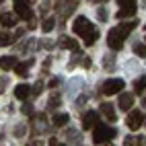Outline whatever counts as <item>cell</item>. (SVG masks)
Here are the masks:
<instances>
[{
  "instance_id": "37",
  "label": "cell",
  "mask_w": 146,
  "mask_h": 146,
  "mask_svg": "<svg viewBox=\"0 0 146 146\" xmlns=\"http://www.w3.org/2000/svg\"><path fill=\"white\" fill-rule=\"evenodd\" d=\"M82 66H84V68H91V58H86V60H82Z\"/></svg>"
},
{
  "instance_id": "42",
  "label": "cell",
  "mask_w": 146,
  "mask_h": 146,
  "mask_svg": "<svg viewBox=\"0 0 146 146\" xmlns=\"http://www.w3.org/2000/svg\"><path fill=\"white\" fill-rule=\"evenodd\" d=\"M2 2H4V0H0V4H2Z\"/></svg>"
},
{
  "instance_id": "4",
  "label": "cell",
  "mask_w": 146,
  "mask_h": 146,
  "mask_svg": "<svg viewBox=\"0 0 146 146\" xmlns=\"http://www.w3.org/2000/svg\"><path fill=\"white\" fill-rule=\"evenodd\" d=\"M33 2H35V0H15V15L29 21V19L33 17V13H31V8H29V6H31Z\"/></svg>"
},
{
  "instance_id": "1",
  "label": "cell",
  "mask_w": 146,
  "mask_h": 146,
  "mask_svg": "<svg viewBox=\"0 0 146 146\" xmlns=\"http://www.w3.org/2000/svg\"><path fill=\"white\" fill-rule=\"evenodd\" d=\"M72 31H74L76 35H80L86 45H93L97 39H99V31L95 29V25H93L86 17H76V19H74Z\"/></svg>"
},
{
  "instance_id": "3",
  "label": "cell",
  "mask_w": 146,
  "mask_h": 146,
  "mask_svg": "<svg viewBox=\"0 0 146 146\" xmlns=\"http://www.w3.org/2000/svg\"><path fill=\"white\" fill-rule=\"evenodd\" d=\"M115 128L109 123H97L95 125V130H93V142L95 144H105V142H109L115 138Z\"/></svg>"
},
{
  "instance_id": "23",
  "label": "cell",
  "mask_w": 146,
  "mask_h": 146,
  "mask_svg": "<svg viewBox=\"0 0 146 146\" xmlns=\"http://www.w3.org/2000/svg\"><path fill=\"white\" fill-rule=\"evenodd\" d=\"M134 54L140 56V58H146V43H136L134 45Z\"/></svg>"
},
{
  "instance_id": "35",
  "label": "cell",
  "mask_w": 146,
  "mask_h": 146,
  "mask_svg": "<svg viewBox=\"0 0 146 146\" xmlns=\"http://www.w3.org/2000/svg\"><path fill=\"white\" fill-rule=\"evenodd\" d=\"M121 6H128V4H136V0H117Z\"/></svg>"
},
{
  "instance_id": "44",
  "label": "cell",
  "mask_w": 146,
  "mask_h": 146,
  "mask_svg": "<svg viewBox=\"0 0 146 146\" xmlns=\"http://www.w3.org/2000/svg\"><path fill=\"white\" fill-rule=\"evenodd\" d=\"M109 146H111V144H109Z\"/></svg>"
},
{
  "instance_id": "17",
  "label": "cell",
  "mask_w": 146,
  "mask_h": 146,
  "mask_svg": "<svg viewBox=\"0 0 146 146\" xmlns=\"http://www.w3.org/2000/svg\"><path fill=\"white\" fill-rule=\"evenodd\" d=\"M144 144H146L144 136H128L123 142V146H144Z\"/></svg>"
},
{
  "instance_id": "2",
  "label": "cell",
  "mask_w": 146,
  "mask_h": 146,
  "mask_svg": "<svg viewBox=\"0 0 146 146\" xmlns=\"http://www.w3.org/2000/svg\"><path fill=\"white\" fill-rule=\"evenodd\" d=\"M136 27V21H130V23H123L121 27H115L111 29L109 33H107V45L111 47V50H121L123 47V41H125V37L130 35V31Z\"/></svg>"
},
{
  "instance_id": "19",
  "label": "cell",
  "mask_w": 146,
  "mask_h": 146,
  "mask_svg": "<svg viewBox=\"0 0 146 146\" xmlns=\"http://www.w3.org/2000/svg\"><path fill=\"white\" fill-rule=\"evenodd\" d=\"M134 89H136V93H138V95L146 91V76H140V78L134 82Z\"/></svg>"
},
{
  "instance_id": "29",
  "label": "cell",
  "mask_w": 146,
  "mask_h": 146,
  "mask_svg": "<svg viewBox=\"0 0 146 146\" xmlns=\"http://www.w3.org/2000/svg\"><path fill=\"white\" fill-rule=\"evenodd\" d=\"M41 91H43V82H37L33 89H31V93H33V95H41Z\"/></svg>"
},
{
  "instance_id": "6",
  "label": "cell",
  "mask_w": 146,
  "mask_h": 146,
  "mask_svg": "<svg viewBox=\"0 0 146 146\" xmlns=\"http://www.w3.org/2000/svg\"><path fill=\"white\" fill-rule=\"evenodd\" d=\"M125 123H128V128H130L132 132H138L140 125H144V115H142L140 111H130Z\"/></svg>"
},
{
  "instance_id": "43",
  "label": "cell",
  "mask_w": 146,
  "mask_h": 146,
  "mask_svg": "<svg viewBox=\"0 0 146 146\" xmlns=\"http://www.w3.org/2000/svg\"><path fill=\"white\" fill-rule=\"evenodd\" d=\"M62 146H64V144H62Z\"/></svg>"
},
{
  "instance_id": "15",
  "label": "cell",
  "mask_w": 146,
  "mask_h": 146,
  "mask_svg": "<svg viewBox=\"0 0 146 146\" xmlns=\"http://www.w3.org/2000/svg\"><path fill=\"white\" fill-rule=\"evenodd\" d=\"M134 15H136V4L121 6L117 11V19H119V21H123V19H128V17H134Z\"/></svg>"
},
{
  "instance_id": "20",
  "label": "cell",
  "mask_w": 146,
  "mask_h": 146,
  "mask_svg": "<svg viewBox=\"0 0 146 146\" xmlns=\"http://www.w3.org/2000/svg\"><path fill=\"white\" fill-rule=\"evenodd\" d=\"M60 103H62L60 95H58V93H52V97H50V103H47V107H50V109H56V107H60Z\"/></svg>"
},
{
  "instance_id": "7",
  "label": "cell",
  "mask_w": 146,
  "mask_h": 146,
  "mask_svg": "<svg viewBox=\"0 0 146 146\" xmlns=\"http://www.w3.org/2000/svg\"><path fill=\"white\" fill-rule=\"evenodd\" d=\"M76 6H78V0H66V2H56V11H62V17L68 19L74 11H76Z\"/></svg>"
},
{
  "instance_id": "30",
  "label": "cell",
  "mask_w": 146,
  "mask_h": 146,
  "mask_svg": "<svg viewBox=\"0 0 146 146\" xmlns=\"http://www.w3.org/2000/svg\"><path fill=\"white\" fill-rule=\"evenodd\" d=\"M54 39H43V43H41V47H45V50H54Z\"/></svg>"
},
{
  "instance_id": "18",
  "label": "cell",
  "mask_w": 146,
  "mask_h": 146,
  "mask_svg": "<svg viewBox=\"0 0 146 146\" xmlns=\"http://www.w3.org/2000/svg\"><path fill=\"white\" fill-rule=\"evenodd\" d=\"M52 121H54L56 128H64V125H66L68 121H70V115H68V113H56Z\"/></svg>"
},
{
  "instance_id": "26",
  "label": "cell",
  "mask_w": 146,
  "mask_h": 146,
  "mask_svg": "<svg viewBox=\"0 0 146 146\" xmlns=\"http://www.w3.org/2000/svg\"><path fill=\"white\" fill-rule=\"evenodd\" d=\"M97 17H99V21H107V19H109V13H107V8H105V6L97 8Z\"/></svg>"
},
{
  "instance_id": "38",
  "label": "cell",
  "mask_w": 146,
  "mask_h": 146,
  "mask_svg": "<svg viewBox=\"0 0 146 146\" xmlns=\"http://www.w3.org/2000/svg\"><path fill=\"white\" fill-rule=\"evenodd\" d=\"M50 146H58V144H56V138H52V140H50Z\"/></svg>"
},
{
  "instance_id": "24",
  "label": "cell",
  "mask_w": 146,
  "mask_h": 146,
  "mask_svg": "<svg viewBox=\"0 0 146 146\" xmlns=\"http://www.w3.org/2000/svg\"><path fill=\"white\" fill-rule=\"evenodd\" d=\"M103 66L107 68V70H113V66H115V58H113V56H105V58H103Z\"/></svg>"
},
{
  "instance_id": "28",
  "label": "cell",
  "mask_w": 146,
  "mask_h": 146,
  "mask_svg": "<svg viewBox=\"0 0 146 146\" xmlns=\"http://www.w3.org/2000/svg\"><path fill=\"white\" fill-rule=\"evenodd\" d=\"M25 132H27V128H25V125H17V128H15V136H17V138L25 136Z\"/></svg>"
},
{
  "instance_id": "31",
  "label": "cell",
  "mask_w": 146,
  "mask_h": 146,
  "mask_svg": "<svg viewBox=\"0 0 146 146\" xmlns=\"http://www.w3.org/2000/svg\"><path fill=\"white\" fill-rule=\"evenodd\" d=\"M6 86H8V78H4V76H2V78H0V95L6 91Z\"/></svg>"
},
{
  "instance_id": "5",
  "label": "cell",
  "mask_w": 146,
  "mask_h": 146,
  "mask_svg": "<svg viewBox=\"0 0 146 146\" xmlns=\"http://www.w3.org/2000/svg\"><path fill=\"white\" fill-rule=\"evenodd\" d=\"M123 86H125V82H123L121 78H109V80H105V82H103L101 91H103L105 95H115V93L123 91Z\"/></svg>"
},
{
  "instance_id": "8",
  "label": "cell",
  "mask_w": 146,
  "mask_h": 146,
  "mask_svg": "<svg viewBox=\"0 0 146 146\" xmlns=\"http://www.w3.org/2000/svg\"><path fill=\"white\" fill-rule=\"evenodd\" d=\"M97 123H101V121H99V113H97V111H89V113L82 115V128H84V130L95 128Z\"/></svg>"
},
{
  "instance_id": "39",
  "label": "cell",
  "mask_w": 146,
  "mask_h": 146,
  "mask_svg": "<svg viewBox=\"0 0 146 146\" xmlns=\"http://www.w3.org/2000/svg\"><path fill=\"white\" fill-rule=\"evenodd\" d=\"M142 107H146V95L142 97Z\"/></svg>"
},
{
  "instance_id": "36",
  "label": "cell",
  "mask_w": 146,
  "mask_h": 146,
  "mask_svg": "<svg viewBox=\"0 0 146 146\" xmlns=\"http://www.w3.org/2000/svg\"><path fill=\"white\" fill-rule=\"evenodd\" d=\"M58 84H60V78H52V80H50V86H52V89H56Z\"/></svg>"
},
{
  "instance_id": "21",
  "label": "cell",
  "mask_w": 146,
  "mask_h": 146,
  "mask_svg": "<svg viewBox=\"0 0 146 146\" xmlns=\"http://www.w3.org/2000/svg\"><path fill=\"white\" fill-rule=\"evenodd\" d=\"M54 27H56V19H45L43 25H41V31H43V33H50Z\"/></svg>"
},
{
  "instance_id": "40",
  "label": "cell",
  "mask_w": 146,
  "mask_h": 146,
  "mask_svg": "<svg viewBox=\"0 0 146 146\" xmlns=\"http://www.w3.org/2000/svg\"><path fill=\"white\" fill-rule=\"evenodd\" d=\"M95 2H107V0H95Z\"/></svg>"
},
{
  "instance_id": "12",
  "label": "cell",
  "mask_w": 146,
  "mask_h": 146,
  "mask_svg": "<svg viewBox=\"0 0 146 146\" xmlns=\"http://www.w3.org/2000/svg\"><path fill=\"white\" fill-rule=\"evenodd\" d=\"M33 66V58L31 60H27L25 64H17L15 66V72H17V76H21V78H27L29 76V68Z\"/></svg>"
},
{
  "instance_id": "11",
  "label": "cell",
  "mask_w": 146,
  "mask_h": 146,
  "mask_svg": "<svg viewBox=\"0 0 146 146\" xmlns=\"http://www.w3.org/2000/svg\"><path fill=\"white\" fill-rule=\"evenodd\" d=\"M101 113H103V117L107 121H115V119H117V113H115L111 103H101Z\"/></svg>"
},
{
  "instance_id": "13",
  "label": "cell",
  "mask_w": 146,
  "mask_h": 146,
  "mask_svg": "<svg viewBox=\"0 0 146 146\" xmlns=\"http://www.w3.org/2000/svg\"><path fill=\"white\" fill-rule=\"evenodd\" d=\"M29 95H31V86H29V84H17L15 86V97H17V99L25 101Z\"/></svg>"
},
{
  "instance_id": "16",
  "label": "cell",
  "mask_w": 146,
  "mask_h": 146,
  "mask_svg": "<svg viewBox=\"0 0 146 146\" xmlns=\"http://www.w3.org/2000/svg\"><path fill=\"white\" fill-rule=\"evenodd\" d=\"M15 66H17V58L15 56H2L0 58V68H2V70H11Z\"/></svg>"
},
{
  "instance_id": "9",
  "label": "cell",
  "mask_w": 146,
  "mask_h": 146,
  "mask_svg": "<svg viewBox=\"0 0 146 146\" xmlns=\"http://www.w3.org/2000/svg\"><path fill=\"white\" fill-rule=\"evenodd\" d=\"M117 105L121 107V111H130L132 107H134V95H132V93H121Z\"/></svg>"
},
{
  "instance_id": "27",
  "label": "cell",
  "mask_w": 146,
  "mask_h": 146,
  "mask_svg": "<svg viewBox=\"0 0 146 146\" xmlns=\"http://www.w3.org/2000/svg\"><path fill=\"white\" fill-rule=\"evenodd\" d=\"M21 111H23L25 115H33V105H31V103H23Z\"/></svg>"
},
{
  "instance_id": "14",
  "label": "cell",
  "mask_w": 146,
  "mask_h": 146,
  "mask_svg": "<svg viewBox=\"0 0 146 146\" xmlns=\"http://www.w3.org/2000/svg\"><path fill=\"white\" fill-rule=\"evenodd\" d=\"M58 41H60V45H62V47H66V50L78 52V43H76V41L72 39V37H68V35H62V37H60Z\"/></svg>"
},
{
  "instance_id": "25",
  "label": "cell",
  "mask_w": 146,
  "mask_h": 146,
  "mask_svg": "<svg viewBox=\"0 0 146 146\" xmlns=\"http://www.w3.org/2000/svg\"><path fill=\"white\" fill-rule=\"evenodd\" d=\"M66 138L70 140V142H78V140H80V134L74 132V130H68V132H66Z\"/></svg>"
},
{
  "instance_id": "34",
  "label": "cell",
  "mask_w": 146,
  "mask_h": 146,
  "mask_svg": "<svg viewBox=\"0 0 146 146\" xmlns=\"http://www.w3.org/2000/svg\"><path fill=\"white\" fill-rule=\"evenodd\" d=\"M27 27H29V29H35V27H37V19L31 17V19H29V25H27Z\"/></svg>"
},
{
  "instance_id": "41",
  "label": "cell",
  "mask_w": 146,
  "mask_h": 146,
  "mask_svg": "<svg viewBox=\"0 0 146 146\" xmlns=\"http://www.w3.org/2000/svg\"><path fill=\"white\" fill-rule=\"evenodd\" d=\"M144 125H146V117H144Z\"/></svg>"
},
{
  "instance_id": "22",
  "label": "cell",
  "mask_w": 146,
  "mask_h": 146,
  "mask_svg": "<svg viewBox=\"0 0 146 146\" xmlns=\"http://www.w3.org/2000/svg\"><path fill=\"white\" fill-rule=\"evenodd\" d=\"M13 41H15V37H13V35H8V33H0V47L11 45Z\"/></svg>"
},
{
  "instance_id": "32",
  "label": "cell",
  "mask_w": 146,
  "mask_h": 146,
  "mask_svg": "<svg viewBox=\"0 0 146 146\" xmlns=\"http://www.w3.org/2000/svg\"><path fill=\"white\" fill-rule=\"evenodd\" d=\"M86 101H89V95H86V93H84V95H80V97H78V99H76V105H84Z\"/></svg>"
},
{
  "instance_id": "33",
  "label": "cell",
  "mask_w": 146,
  "mask_h": 146,
  "mask_svg": "<svg viewBox=\"0 0 146 146\" xmlns=\"http://www.w3.org/2000/svg\"><path fill=\"white\" fill-rule=\"evenodd\" d=\"M25 146H41V140H37V138H33V140H29Z\"/></svg>"
},
{
  "instance_id": "10",
  "label": "cell",
  "mask_w": 146,
  "mask_h": 146,
  "mask_svg": "<svg viewBox=\"0 0 146 146\" xmlns=\"http://www.w3.org/2000/svg\"><path fill=\"white\" fill-rule=\"evenodd\" d=\"M17 15L15 13H2L0 15V25H2L4 29H11V27H15L17 25Z\"/></svg>"
}]
</instances>
